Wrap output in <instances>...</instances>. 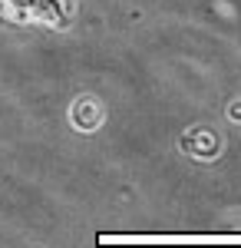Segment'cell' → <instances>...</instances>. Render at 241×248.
<instances>
[{
    "instance_id": "obj_1",
    "label": "cell",
    "mask_w": 241,
    "mask_h": 248,
    "mask_svg": "<svg viewBox=\"0 0 241 248\" xmlns=\"http://www.w3.org/2000/svg\"><path fill=\"white\" fill-rule=\"evenodd\" d=\"M30 10H37V7H30L27 0H0V14H7V17H23Z\"/></svg>"
}]
</instances>
